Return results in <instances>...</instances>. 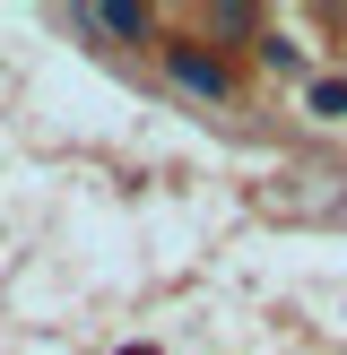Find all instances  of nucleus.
I'll use <instances>...</instances> for the list:
<instances>
[{
  "instance_id": "7ed1b4c3",
  "label": "nucleus",
  "mask_w": 347,
  "mask_h": 355,
  "mask_svg": "<svg viewBox=\"0 0 347 355\" xmlns=\"http://www.w3.org/2000/svg\"><path fill=\"white\" fill-rule=\"evenodd\" d=\"M312 113H330V121H339V113H347V87H339V78H321V87H312Z\"/></svg>"
},
{
  "instance_id": "f257e3e1",
  "label": "nucleus",
  "mask_w": 347,
  "mask_h": 355,
  "mask_svg": "<svg viewBox=\"0 0 347 355\" xmlns=\"http://www.w3.org/2000/svg\"><path fill=\"white\" fill-rule=\"evenodd\" d=\"M165 69H174V87H191V96L226 104V69L208 61V52H191V44H165Z\"/></svg>"
},
{
  "instance_id": "f03ea898",
  "label": "nucleus",
  "mask_w": 347,
  "mask_h": 355,
  "mask_svg": "<svg viewBox=\"0 0 347 355\" xmlns=\"http://www.w3.org/2000/svg\"><path fill=\"white\" fill-rule=\"evenodd\" d=\"M87 26H104V35H148L156 17H148V9H130V0H104V9H87Z\"/></svg>"
},
{
  "instance_id": "20e7f679",
  "label": "nucleus",
  "mask_w": 347,
  "mask_h": 355,
  "mask_svg": "<svg viewBox=\"0 0 347 355\" xmlns=\"http://www.w3.org/2000/svg\"><path fill=\"white\" fill-rule=\"evenodd\" d=\"M121 355H156V347H121Z\"/></svg>"
}]
</instances>
